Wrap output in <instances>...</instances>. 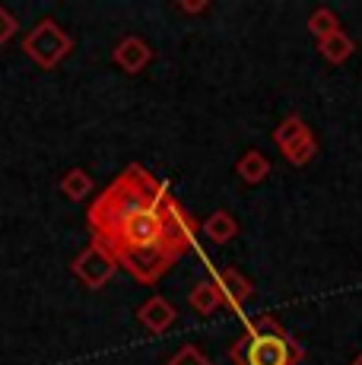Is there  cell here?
Listing matches in <instances>:
<instances>
[{
  "label": "cell",
  "instance_id": "cell-1",
  "mask_svg": "<svg viewBox=\"0 0 362 365\" xmlns=\"http://www.w3.org/2000/svg\"><path fill=\"white\" fill-rule=\"evenodd\" d=\"M86 222L93 242L102 245L115 257V264L134 251L156 245L187 251L200 229L194 216L185 213L181 203L169 194V187L137 163H130L89 203Z\"/></svg>",
  "mask_w": 362,
  "mask_h": 365
},
{
  "label": "cell",
  "instance_id": "cell-2",
  "mask_svg": "<svg viewBox=\"0 0 362 365\" xmlns=\"http://www.w3.org/2000/svg\"><path fill=\"white\" fill-rule=\"evenodd\" d=\"M305 356V346L292 334H254L245 331V336L229 346V359L235 365H299Z\"/></svg>",
  "mask_w": 362,
  "mask_h": 365
},
{
  "label": "cell",
  "instance_id": "cell-3",
  "mask_svg": "<svg viewBox=\"0 0 362 365\" xmlns=\"http://www.w3.org/2000/svg\"><path fill=\"white\" fill-rule=\"evenodd\" d=\"M23 51L29 54L41 70H54L73 51V38L61 29L58 19H38V23L32 26V32L23 38Z\"/></svg>",
  "mask_w": 362,
  "mask_h": 365
},
{
  "label": "cell",
  "instance_id": "cell-4",
  "mask_svg": "<svg viewBox=\"0 0 362 365\" xmlns=\"http://www.w3.org/2000/svg\"><path fill=\"white\" fill-rule=\"evenodd\" d=\"M71 270H73V277L80 279L83 286H86V289H102V286L111 283L118 264H115V257H111L108 251L102 248V245L89 242L86 248H83L80 255L71 261Z\"/></svg>",
  "mask_w": 362,
  "mask_h": 365
},
{
  "label": "cell",
  "instance_id": "cell-5",
  "mask_svg": "<svg viewBox=\"0 0 362 365\" xmlns=\"http://www.w3.org/2000/svg\"><path fill=\"white\" fill-rule=\"evenodd\" d=\"M213 283H217V289H219V296H222V305H229L232 312H242V305H245V302L254 296L252 279H248L242 270H235V267H226V270H219Z\"/></svg>",
  "mask_w": 362,
  "mask_h": 365
},
{
  "label": "cell",
  "instance_id": "cell-6",
  "mask_svg": "<svg viewBox=\"0 0 362 365\" xmlns=\"http://www.w3.org/2000/svg\"><path fill=\"white\" fill-rule=\"evenodd\" d=\"M111 61H115L124 73L137 76L152 61V48L146 45L140 35H124V38L115 45V51H111Z\"/></svg>",
  "mask_w": 362,
  "mask_h": 365
},
{
  "label": "cell",
  "instance_id": "cell-7",
  "mask_svg": "<svg viewBox=\"0 0 362 365\" xmlns=\"http://www.w3.org/2000/svg\"><path fill=\"white\" fill-rule=\"evenodd\" d=\"M137 321H140L150 334H165L178 321V312H175V305H172L169 299L150 296L140 308H137Z\"/></svg>",
  "mask_w": 362,
  "mask_h": 365
},
{
  "label": "cell",
  "instance_id": "cell-8",
  "mask_svg": "<svg viewBox=\"0 0 362 365\" xmlns=\"http://www.w3.org/2000/svg\"><path fill=\"white\" fill-rule=\"evenodd\" d=\"M235 175H239L245 185H261L270 175V159L264 156L261 150H245L239 156V163H235Z\"/></svg>",
  "mask_w": 362,
  "mask_h": 365
},
{
  "label": "cell",
  "instance_id": "cell-9",
  "mask_svg": "<svg viewBox=\"0 0 362 365\" xmlns=\"http://www.w3.org/2000/svg\"><path fill=\"white\" fill-rule=\"evenodd\" d=\"M200 232L210 238L213 245H226V242H232V238L239 235V222L232 220V213L217 210L213 216H207V220L200 222Z\"/></svg>",
  "mask_w": 362,
  "mask_h": 365
},
{
  "label": "cell",
  "instance_id": "cell-10",
  "mask_svg": "<svg viewBox=\"0 0 362 365\" xmlns=\"http://www.w3.org/2000/svg\"><path fill=\"white\" fill-rule=\"evenodd\" d=\"M187 302H191V308L197 314H204V318H210L213 312H219L222 308V296L217 289V283L213 279H204V283H197L191 289V296H187Z\"/></svg>",
  "mask_w": 362,
  "mask_h": 365
},
{
  "label": "cell",
  "instance_id": "cell-11",
  "mask_svg": "<svg viewBox=\"0 0 362 365\" xmlns=\"http://www.w3.org/2000/svg\"><path fill=\"white\" fill-rule=\"evenodd\" d=\"M318 51L324 54V61H331V64H346V61L353 58V51H356V45H353V38L346 35L343 29L327 35V38L318 41Z\"/></svg>",
  "mask_w": 362,
  "mask_h": 365
},
{
  "label": "cell",
  "instance_id": "cell-12",
  "mask_svg": "<svg viewBox=\"0 0 362 365\" xmlns=\"http://www.w3.org/2000/svg\"><path fill=\"white\" fill-rule=\"evenodd\" d=\"M309 133H311V130H309V124H305L302 118H299V115H289V118H283L280 128L274 130V143L280 146V153L286 156L292 146H296L299 140H305Z\"/></svg>",
  "mask_w": 362,
  "mask_h": 365
},
{
  "label": "cell",
  "instance_id": "cell-13",
  "mask_svg": "<svg viewBox=\"0 0 362 365\" xmlns=\"http://www.w3.org/2000/svg\"><path fill=\"white\" fill-rule=\"evenodd\" d=\"M93 175L86 172V168H67L64 178H61V194H64L67 200H86L89 194H93Z\"/></svg>",
  "mask_w": 362,
  "mask_h": 365
},
{
  "label": "cell",
  "instance_id": "cell-14",
  "mask_svg": "<svg viewBox=\"0 0 362 365\" xmlns=\"http://www.w3.org/2000/svg\"><path fill=\"white\" fill-rule=\"evenodd\" d=\"M309 32L315 35L318 41H321V38H327V35L340 32V19L333 16V10H327V6H318V10L309 16Z\"/></svg>",
  "mask_w": 362,
  "mask_h": 365
},
{
  "label": "cell",
  "instance_id": "cell-15",
  "mask_svg": "<svg viewBox=\"0 0 362 365\" xmlns=\"http://www.w3.org/2000/svg\"><path fill=\"white\" fill-rule=\"evenodd\" d=\"M315 156H318V140H315V133H309V137H305V140H299V143H296V146H292V150L286 153V163H289V165H299V168H302V165H309Z\"/></svg>",
  "mask_w": 362,
  "mask_h": 365
},
{
  "label": "cell",
  "instance_id": "cell-16",
  "mask_svg": "<svg viewBox=\"0 0 362 365\" xmlns=\"http://www.w3.org/2000/svg\"><path fill=\"white\" fill-rule=\"evenodd\" d=\"M165 365H213V359L200 346L187 343V346H181L178 353H172L169 359H165Z\"/></svg>",
  "mask_w": 362,
  "mask_h": 365
},
{
  "label": "cell",
  "instance_id": "cell-17",
  "mask_svg": "<svg viewBox=\"0 0 362 365\" xmlns=\"http://www.w3.org/2000/svg\"><path fill=\"white\" fill-rule=\"evenodd\" d=\"M245 331H254V334H280V331H286V327H283L280 318H274V314H257V318H248L245 321Z\"/></svg>",
  "mask_w": 362,
  "mask_h": 365
},
{
  "label": "cell",
  "instance_id": "cell-18",
  "mask_svg": "<svg viewBox=\"0 0 362 365\" xmlns=\"http://www.w3.org/2000/svg\"><path fill=\"white\" fill-rule=\"evenodd\" d=\"M19 29V23H16V16H13L6 6H0V45H6V41L16 35Z\"/></svg>",
  "mask_w": 362,
  "mask_h": 365
},
{
  "label": "cell",
  "instance_id": "cell-19",
  "mask_svg": "<svg viewBox=\"0 0 362 365\" xmlns=\"http://www.w3.org/2000/svg\"><path fill=\"white\" fill-rule=\"evenodd\" d=\"M175 6L181 13H187V16H197V13H204L210 4H207V0H178Z\"/></svg>",
  "mask_w": 362,
  "mask_h": 365
},
{
  "label": "cell",
  "instance_id": "cell-20",
  "mask_svg": "<svg viewBox=\"0 0 362 365\" xmlns=\"http://www.w3.org/2000/svg\"><path fill=\"white\" fill-rule=\"evenodd\" d=\"M350 365H362V353H359V356H356V359H353Z\"/></svg>",
  "mask_w": 362,
  "mask_h": 365
}]
</instances>
